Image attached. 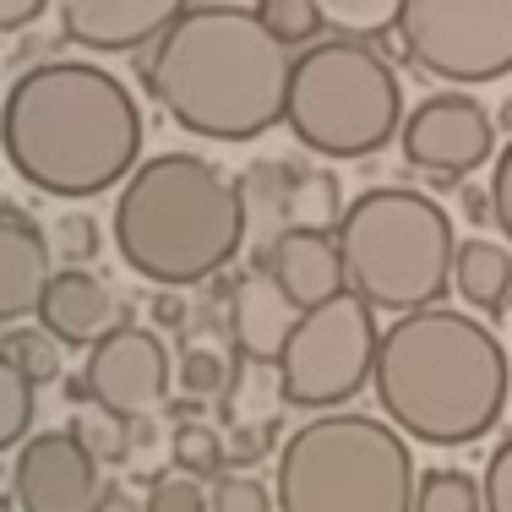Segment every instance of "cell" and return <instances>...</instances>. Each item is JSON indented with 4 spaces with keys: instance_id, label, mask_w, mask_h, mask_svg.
<instances>
[{
    "instance_id": "obj_1",
    "label": "cell",
    "mask_w": 512,
    "mask_h": 512,
    "mask_svg": "<svg viewBox=\"0 0 512 512\" xmlns=\"http://www.w3.org/2000/svg\"><path fill=\"white\" fill-rule=\"evenodd\" d=\"M0 148L28 186L50 197H99L137 169L142 109L115 71L93 60H44L0 99Z\"/></svg>"
},
{
    "instance_id": "obj_2",
    "label": "cell",
    "mask_w": 512,
    "mask_h": 512,
    "mask_svg": "<svg viewBox=\"0 0 512 512\" xmlns=\"http://www.w3.org/2000/svg\"><path fill=\"white\" fill-rule=\"evenodd\" d=\"M289 66L295 55L262 28L256 6H180L142 77L180 131L251 142L284 120Z\"/></svg>"
},
{
    "instance_id": "obj_3",
    "label": "cell",
    "mask_w": 512,
    "mask_h": 512,
    "mask_svg": "<svg viewBox=\"0 0 512 512\" xmlns=\"http://www.w3.org/2000/svg\"><path fill=\"white\" fill-rule=\"evenodd\" d=\"M371 387L398 436L463 447L502 420L512 365L485 322L447 306L409 311L376 338Z\"/></svg>"
},
{
    "instance_id": "obj_4",
    "label": "cell",
    "mask_w": 512,
    "mask_h": 512,
    "mask_svg": "<svg viewBox=\"0 0 512 512\" xmlns=\"http://www.w3.org/2000/svg\"><path fill=\"white\" fill-rule=\"evenodd\" d=\"M246 240V191L197 153H158L115 197V251L137 278L186 289L224 273Z\"/></svg>"
},
{
    "instance_id": "obj_5",
    "label": "cell",
    "mask_w": 512,
    "mask_h": 512,
    "mask_svg": "<svg viewBox=\"0 0 512 512\" xmlns=\"http://www.w3.org/2000/svg\"><path fill=\"white\" fill-rule=\"evenodd\" d=\"M349 295L371 311H431L453 289V218L414 186H371L333 229Z\"/></svg>"
},
{
    "instance_id": "obj_6",
    "label": "cell",
    "mask_w": 512,
    "mask_h": 512,
    "mask_svg": "<svg viewBox=\"0 0 512 512\" xmlns=\"http://www.w3.org/2000/svg\"><path fill=\"white\" fill-rule=\"evenodd\" d=\"M278 512H414L409 442L376 414H316L278 447Z\"/></svg>"
},
{
    "instance_id": "obj_7",
    "label": "cell",
    "mask_w": 512,
    "mask_h": 512,
    "mask_svg": "<svg viewBox=\"0 0 512 512\" xmlns=\"http://www.w3.org/2000/svg\"><path fill=\"white\" fill-rule=\"evenodd\" d=\"M284 126L322 158H365L404 131V88L387 55L360 39H322L295 55Z\"/></svg>"
},
{
    "instance_id": "obj_8",
    "label": "cell",
    "mask_w": 512,
    "mask_h": 512,
    "mask_svg": "<svg viewBox=\"0 0 512 512\" xmlns=\"http://www.w3.org/2000/svg\"><path fill=\"white\" fill-rule=\"evenodd\" d=\"M376 338H382L376 333V316L355 295H338L327 306L306 311L295 322V333H289L278 365H273L284 404H300V409L349 404L371 382Z\"/></svg>"
},
{
    "instance_id": "obj_9",
    "label": "cell",
    "mask_w": 512,
    "mask_h": 512,
    "mask_svg": "<svg viewBox=\"0 0 512 512\" xmlns=\"http://www.w3.org/2000/svg\"><path fill=\"white\" fill-rule=\"evenodd\" d=\"M398 44L425 77L496 82L512 71V0H398Z\"/></svg>"
},
{
    "instance_id": "obj_10",
    "label": "cell",
    "mask_w": 512,
    "mask_h": 512,
    "mask_svg": "<svg viewBox=\"0 0 512 512\" xmlns=\"http://www.w3.org/2000/svg\"><path fill=\"white\" fill-rule=\"evenodd\" d=\"M77 382L93 409H109L115 420H142L169 398V349L153 327L120 322L115 333L88 349Z\"/></svg>"
},
{
    "instance_id": "obj_11",
    "label": "cell",
    "mask_w": 512,
    "mask_h": 512,
    "mask_svg": "<svg viewBox=\"0 0 512 512\" xmlns=\"http://www.w3.org/2000/svg\"><path fill=\"white\" fill-rule=\"evenodd\" d=\"M496 153V120L469 93H436L404 120V158L431 180H463Z\"/></svg>"
},
{
    "instance_id": "obj_12",
    "label": "cell",
    "mask_w": 512,
    "mask_h": 512,
    "mask_svg": "<svg viewBox=\"0 0 512 512\" xmlns=\"http://www.w3.org/2000/svg\"><path fill=\"white\" fill-rule=\"evenodd\" d=\"M99 496V463L82 453L71 431H39L17 447V463H11V507L17 512H93Z\"/></svg>"
},
{
    "instance_id": "obj_13",
    "label": "cell",
    "mask_w": 512,
    "mask_h": 512,
    "mask_svg": "<svg viewBox=\"0 0 512 512\" xmlns=\"http://www.w3.org/2000/svg\"><path fill=\"white\" fill-rule=\"evenodd\" d=\"M267 278L289 295V306L300 316L327 306V300L349 295L344 284V256H338L333 235H306V229H278L273 251H267Z\"/></svg>"
},
{
    "instance_id": "obj_14",
    "label": "cell",
    "mask_w": 512,
    "mask_h": 512,
    "mask_svg": "<svg viewBox=\"0 0 512 512\" xmlns=\"http://www.w3.org/2000/svg\"><path fill=\"white\" fill-rule=\"evenodd\" d=\"M39 327L55 338V344H99L120 327V306L109 295V284L99 273H82V267H60L44 284V300H39Z\"/></svg>"
},
{
    "instance_id": "obj_15",
    "label": "cell",
    "mask_w": 512,
    "mask_h": 512,
    "mask_svg": "<svg viewBox=\"0 0 512 512\" xmlns=\"http://www.w3.org/2000/svg\"><path fill=\"white\" fill-rule=\"evenodd\" d=\"M169 0H66L60 28L82 50H142L175 22Z\"/></svg>"
},
{
    "instance_id": "obj_16",
    "label": "cell",
    "mask_w": 512,
    "mask_h": 512,
    "mask_svg": "<svg viewBox=\"0 0 512 512\" xmlns=\"http://www.w3.org/2000/svg\"><path fill=\"white\" fill-rule=\"evenodd\" d=\"M300 311L289 306V295L267 278V267H251L235 289H229V333L246 365H278L289 333H295Z\"/></svg>"
},
{
    "instance_id": "obj_17",
    "label": "cell",
    "mask_w": 512,
    "mask_h": 512,
    "mask_svg": "<svg viewBox=\"0 0 512 512\" xmlns=\"http://www.w3.org/2000/svg\"><path fill=\"white\" fill-rule=\"evenodd\" d=\"M50 273V240L39 235V224L17 207H0V327L39 316Z\"/></svg>"
},
{
    "instance_id": "obj_18",
    "label": "cell",
    "mask_w": 512,
    "mask_h": 512,
    "mask_svg": "<svg viewBox=\"0 0 512 512\" xmlns=\"http://www.w3.org/2000/svg\"><path fill=\"white\" fill-rule=\"evenodd\" d=\"M453 289L469 300L474 311L496 316L512 300V251L496 246V240H463L453 256Z\"/></svg>"
},
{
    "instance_id": "obj_19",
    "label": "cell",
    "mask_w": 512,
    "mask_h": 512,
    "mask_svg": "<svg viewBox=\"0 0 512 512\" xmlns=\"http://www.w3.org/2000/svg\"><path fill=\"white\" fill-rule=\"evenodd\" d=\"M278 207H284V229H306V235H333L338 218H344V202H338V180L327 169L316 175H295L289 169V186H273Z\"/></svg>"
},
{
    "instance_id": "obj_20",
    "label": "cell",
    "mask_w": 512,
    "mask_h": 512,
    "mask_svg": "<svg viewBox=\"0 0 512 512\" xmlns=\"http://www.w3.org/2000/svg\"><path fill=\"white\" fill-rule=\"evenodd\" d=\"M0 360H6L11 371L33 387V393H39V387H50L55 376H60V344L44 333V327H11L6 344H0Z\"/></svg>"
},
{
    "instance_id": "obj_21",
    "label": "cell",
    "mask_w": 512,
    "mask_h": 512,
    "mask_svg": "<svg viewBox=\"0 0 512 512\" xmlns=\"http://www.w3.org/2000/svg\"><path fill=\"white\" fill-rule=\"evenodd\" d=\"M256 17H262V28L273 33L284 50H311V44H322V28H327L316 0H262Z\"/></svg>"
},
{
    "instance_id": "obj_22",
    "label": "cell",
    "mask_w": 512,
    "mask_h": 512,
    "mask_svg": "<svg viewBox=\"0 0 512 512\" xmlns=\"http://www.w3.org/2000/svg\"><path fill=\"white\" fill-rule=\"evenodd\" d=\"M66 431L77 436V447H82V453H88L93 463H126V453H131V431H126V420H115L109 409L82 404V409H77V420H71Z\"/></svg>"
},
{
    "instance_id": "obj_23",
    "label": "cell",
    "mask_w": 512,
    "mask_h": 512,
    "mask_svg": "<svg viewBox=\"0 0 512 512\" xmlns=\"http://www.w3.org/2000/svg\"><path fill=\"white\" fill-rule=\"evenodd\" d=\"M414 512H485L480 485L463 469H431L414 480Z\"/></svg>"
},
{
    "instance_id": "obj_24",
    "label": "cell",
    "mask_w": 512,
    "mask_h": 512,
    "mask_svg": "<svg viewBox=\"0 0 512 512\" xmlns=\"http://www.w3.org/2000/svg\"><path fill=\"white\" fill-rule=\"evenodd\" d=\"M327 28H338V39H371V33L398 28V0H327L322 6Z\"/></svg>"
},
{
    "instance_id": "obj_25",
    "label": "cell",
    "mask_w": 512,
    "mask_h": 512,
    "mask_svg": "<svg viewBox=\"0 0 512 512\" xmlns=\"http://www.w3.org/2000/svg\"><path fill=\"white\" fill-rule=\"evenodd\" d=\"M169 453H175V463L191 480H197V474H218V463H224V436L202 420H180L175 436H169Z\"/></svg>"
},
{
    "instance_id": "obj_26",
    "label": "cell",
    "mask_w": 512,
    "mask_h": 512,
    "mask_svg": "<svg viewBox=\"0 0 512 512\" xmlns=\"http://www.w3.org/2000/svg\"><path fill=\"white\" fill-rule=\"evenodd\" d=\"M229 360L218 344H191L186 355H180V387H186L191 398H224L229 393Z\"/></svg>"
},
{
    "instance_id": "obj_27",
    "label": "cell",
    "mask_w": 512,
    "mask_h": 512,
    "mask_svg": "<svg viewBox=\"0 0 512 512\" xmlns=\"http://www.w3.org/2000/svg\"><path fill=\"white\" fill-rule=\"evenodd\" d=\"M28 425H33V387L0 360V453L28 442Z\"/></svg>"
},
{
    "instance_id": "obj_28",
    "label": "cell",
    "mask_w": 512,
    "mask_h": 512,
    "mask_svg": "<svg viewBox=\"0 0 512 512\" xmlns=\"http://www.w3.org/2000/svg\"><path fill=\"white\" fill-rule=\"evenodd\" d=\"M207 512H273V491L251 474H224L207 496Z\"/></svg>"
},
{
    "instance_id": "obj_29",
    "label": "cell",
    "mask_w": 512,
    "mask_h": 512,
    "mask_svg": "<svg viewBox=\"0 0 512 512\" xmlns=\"http://www.w3.org/2000/svg\"><path fill=\"white\" fill-rule=\"evenodd\" d=\"M142 512H207V491L191 474H158Z\"/></svg>"
},
{
    "instance_id": "obj_30",
    "label": "cell",
    "mask_w": 512,
    "mask_h": 512,
    "mask_svg": "<svg viewBox=\"0 0 512 512\" xmlns=\"http://www.w3.org/2000/svg\"><path fill=\"white\" fill-rule=\"evenodd\" d=\"M480 502H485V512H512V431L491 447V458H485Z\"/></svg>"
},
{
    "instance_id": "obj_31",
    "label": "cell",
    "mask_w": 512,
    "mask_h": 512,
    "mask_svg": "<svg viewBox=\"0 0 512 512\" xmlns=\"http://www.w3.org/2000/svg\"><path fill=\"white\" fill-rule=\"evenodd\" d=\"M55 251L66 256V267H82L99 256V224H93L88 213H66L55 224Z\"/></svg>"
},
{
    "instance_id": "obj_32",
    "label": "cell",
    "mask_w": 512,
    "mask_h": 512,
    "mask_svg": "<svg viewBox=\"0 0 512 512\" xmlns=\"http://www.w3.org/2000/svg\"><path fill=\"white\" fill-rule=\"evenodd\" d=\"M485 197H491V218L496 229L512 240V142L502 153H496V169H491V186H485Z\"/></svg>"
},
{
    "instance_id": "obj_33",
    "label": "cell",
    "mask_w": 512,
    "mask_h": 512,
    "mask_svg": "<svg viewBox=\"0 0 512 512\" xmlns=\"http://www.w3.org/2000/svg\"><path fill=\"white\" fill-rule=\"evenodd\" d=\"M44 0H0V33H17V28H28V22H39L44 17Z\"/></svg>"
},
{
    "instance_id": "obj_34",
    "label": "cell",
    "mask_w": 512,
    "mask_h": 512,
    "mask_svg": "<svg viewBox=\"0 0 512 512\" xmlns=\"http://www.w3.org/2000/svg\"><path fill=\"white\" fill-rule=\"evenodd\" d=\"M153 322L169 327V333H180V327H186V300H180L175 289H164V295L153 300Z\"/></svg>"
},
{
    "instance_id": "obj_35",
    "label": "cell",
    "mask_w": 512,
    "mask_h": 512,
    "mask_svg": "<svg viewBox=\"0 0 512 512\" xmlns=\"http://www.w3.org/2000/svg\"><path fill=\"white\" fill-rule=\"evenodd\" d=\"M93 512H142V502L131 491H120V485H104V496H99V507Z\"/></svg>"
},
{
    "instance_id": "obj_36",
    "label": "cell",
    "mask_w": 512,
    "mask_h": 512,
    "mask_svg": "<svg viewBox=\"0 0 512 512\" xmlns=\"http://www.w3.org/2000/svg\"><path fill=\"white\" fill-rule=\"evenodd\" d=\"M502 126H507V131H512V99H507V104H502Z\"/></svg>"
},
{
    "instance_id": "obj_37",
    "label": "cell",
    "mask_w": 512,
    "mask_h": 512,
    "mask_svg": "<svg viewBox=\"0 0 512 512\" xmlns=\"http://www.w3.org/2000/svg\"><path fill=\"white\" fill-rule=\"evenodd\" d=\"M0 512H17V507H11V502H6V496H0Z\"/></svg>"
}]
</instances>
